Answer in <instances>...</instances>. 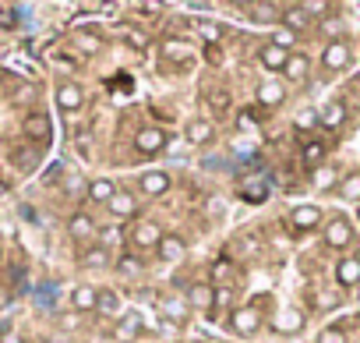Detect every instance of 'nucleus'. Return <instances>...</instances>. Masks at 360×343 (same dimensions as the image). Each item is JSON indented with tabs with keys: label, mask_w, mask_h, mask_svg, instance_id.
Listing matches in <instances>:
<instances>
[{
	"label": "nucleus",
	"mask_w": 360,
	"mask_h": 343,
	"mask_svg": "<svg viewBox=\"0 0 360 343\" xmlns=\"http://www.w3.org/2000/svg\"><path fill=\"white\" fill-rule=\"evenodd\" d=\"M321 234H325V244H328V248H335V251L353 248V227H349V220H346V216H339V213H332V216L325 220Z\"/></svg>",
	"instance_id": "obj_1"
},
{
	"label": "nucleus",
	"mask_w": 360,
	"mask_h": 343,
	"mask_svg": "<svg viewBox=\"0 0 360 343\" xmlns=\"http://www.w3.org/2000/svg\"><path fill=\"white\" fill-rule=\"evenodd\" d=\"M230 329L237 336H255L262 329V308L258 304H240L230 311Z\"/></svg>",
	"instance_id": "obj_2"
},
{
	"label": "nucleus",
	"mask_w": 360,
	"mask_h": 343,
	"mask_svg": "<svg viewBox=\"0 0 360 343\" xmlns=\"http://www.w3.org/2000/svg\"><path fill=\"white\" fill-rule=\"evenodd\" d=\"M169 185H173V177L166 174V170H145V174L138 177V195L141 199H159V195L169 192Z\"/></svg>",
	"instance_id": "obj_3"
},
{
	"label": "nucleus",
	"mask_w": 360,
	"mask_h": 343,
	"mask_svg": "<svg viewBox=\"0 0 360 343\" xmlns=\"http://www.w3.org/2000/svg\"><path fill=\"white\" fill-rule=\"evenodd\" d=\"M159 241H162V230L152 220H134V227L127 230L131 248H159Z\"/></svg>",
	"instance_id": "obj_4"
},
{
	"label": "nucleus",
	"mask_w": 360,
	"mask_h": 343,
	"mask_svg": "<svg viewBox=\"0 0 360 343\" xmlns=\"http://www.w3.org/2000/svg\"><path fill=\"white\" fill-rule=\"evenodd\" d=\"M349 61H353V50H349V43H328V46L321 50V68H325L328 75H335V71L349 68Z\"/></svg>",
	"instance_id": "obj_5"
},
{
	"label": "nucleus",
	"mask_w": 360,
	"mask_h": 343,
	"mask_svg": "<svg viewBox=\"0 0 360 343\" xmlns=\"http://www.w3.org/2000/svg\"><path fill=\"white\" fill-rule=\"evenodd\" d=\"M290 223H293V230L311 234V230L325 227V213H321L318 206H297V209L290 213Z\"/></svg>",
	"instance_id": "obj_6"
},
{
	"label": "nucleus",
	"mask_w": 360,
	"mask_h": 343,
	"mask_svg": "<svg viewBox=\"0 0 360 343\" xmlns=\"http://www.w3.org/2000/svg\"><path fill=\"white\" fill-rule=\"evenodd\" d=\"M279 25H283V29H290L293 36L307 32V29H311V8H300V4L283 8V11H279Z\"/></svg>",
	"instance_id": "obj_7"
},
{
	"label": "nucleus",
	"mask_w": 360,
	"mask_h": 343,
	"mask_svg": "<svg viewBox=\"0 0 360 343\" xmlns=\"http://www.w3.org/2000/svg\"><path fill=\"white\" fill-rule=\"evenodd\" d=\"M162 145H166V131L162 127H141V131H134V149L141 156H155Z\"/></svg>",
	"instance_id": "obj_8"
},
{
	"label": "nucleus",
	"mask_w": 360,
	"mask_h": 343,
	"mask_svg": "<svg viewBox=\"0 0 360 343\" xmlns=\"http://www.w3.org/2000/svg\"><path fill=\"white\" fill-rule=\"evenodd\" d=\"M155 255H159V262H180V258L188 255V241L180 237V234H162Z\"/></svg>",
	"instance_id": "obj_9"
},
{
	"label": "nucleus",
	"mask_w": 360,
	"mask_h": 343,
	"mask_svg": "<svg viewBox=\"0 0 360 343\" xmlns=\"http://www.w3.org/2000/svg\"><path fill=\"white\" fill-rule=\"evenodd\" d=\"M106 209H110V216H113V220H134V216H138V195L120 188Z\"/></svg>",
	"instance_id": "obj_10"
},
{
	"label": "nucleus",
	"mask_w": 360,
	"mask_h": 343,
	"mask_svg": "<svg viewBox=\"0 0 360 343\" xmlns=\"http://www.w3.org/2000/svg\"><path fill=\"white\" fill-rule=\"evenodd\" d=\"M57 106H60L64 113H78V110L85 106V92H82L75 82H60V89H57Z\"/></svg>",
	"instance_id": "obj_11"
},
{
	"label": "nucleus",
	"mask_w": 360,
	"mask_h": 343,
	"mask_svg": "<svg viewBox=\"0 0 360 343\" xmlns=\"http://www.w3.org/2000/svg\"><path fill=\"white\" fill-rule=\"evenodd\" d=\"M188 308H198V311H212L216 304V287L212 283H191L188 287Z\"/></svg>",
	"instance_id": "obj_12"
},
{
	"label": "nucleus",
	"mask_w": 360,
	"mask_h": 343,
	"mask_svg": "<svg viewBox=\"0 0 360 343\" xmlns=\"http://www.w3.org/2000/svg\"><path fill=\"white\" fill-rule=\"evenodd\" d=\"M335 283L339 287H360V258L356 255H346V258H339L335 262Z\"/></svg>",
	"instance_id": "obj_13"
},
{
	"label": "nucleus",
	"mask_w": 360,
	"mask_h": 343,
	"mask_svg": "<svg viewBox=\"0 0 360 343\" xmlns=\"http://www.w3.org/2000/svg\"><path fill=\"white\" fill-rule=\"evenodd\" d=\"M68 234H71V241L85 244V241L96 237V220H92L89 213H75V216L68 220Z\"/></svg>",
	"instance_id": "obj_14"
},
{
	"label": "nucleus",
	"mask_w": 360,
	"mask_h": 343,
	"mask_svg": "<svg viewBox=\"0 0 360 343\" xmlns=\"http://www.w3.org/2000/svg\"><path fill=\"white\" fill-rule=\"evenodd\" d=\"M258 103H262V106H283V103H286V85H283L279 78H265V82L258 85Z\"/></svg>",
	"instance_id": "obj_15"
},
{
	"label": "nucleus",
	"mask_w": 360,
	"mask_h": 343,
	"mask_svg": "<svg viewBox=\"0 0 360 343\" xmlns=\"http://www.w3.org/2000/svg\"><path fill=\"white\" fill-rule=\"evenodd\" d=\"M290 57H293V50H286V46H276V43H265V46H262V54H258V61H262L269 71H283Z\"/></svg>",
	"instance_id": "obj_16"
},
{
	"label": "nucleus",
	"mask_w": 360,
	"mask_h": 343,
	"mask_svg": "<svg viewBox=\"0 0 360 343\" xmlns=\"http://www.w3.org/2000/svg\"><path fill=\"white\" fill-rule=\"evenodd\" d=\"M318 117H321V124H325V127H332V131H335V127H342V124H346L349 110H346V103H342V99H328V103L318 110Z\"/></svg>",
	"instance_id": "obj_17"
},
{
	"label": "nucleus",
	"mask_w": 360,
	"mask_h": 343,
	"mask_svg": "<svg viewBox=\"0 0 360 343\" xmlns=\"http://www.w3.org/2000/svg\"><path fill=\"white\" fill-rule=\"evenodd\" d=\"M96 304H99V290H96V287L82 283V287H75V290H71V308H75L78 315L96 311Z\"/></svg>",
	"instance_id": "obj_18"
},
{
	"label": "nucleus",
	"mask_w": 360,
	"mask_h": 343,
	"mask_svg": "<svg viewBox=\"0 0 360 343\" xmlns=\"http://www.w3.org/2000/svg\"><path fill=\"white\" fill-rule=\"evenodd\" d=\"M155 304H159V311H162L166 322H184V318L191 315V308H188L184 297H159Z\"/></svg>",
	"instance_id": "obj_19"
},
{
	"label": "nucleus",
	"mask_w": 360,
	"mask_h": 343,
	"mask_svg": "<svg viewBox=\"0 0 360 343\" xmlns=\"http://www.w3.org/2000/svg\"><path fill=\"white\" fill-rule=\"evenodd\" d=\"M117 192H120V188H117L110 177H96V181L89 185V202H96V206H110Z\"/></svg>",
	"instance_id": "obj_20"
},
{
	"label": "nucleus",
	"mask_w": 360,
	"mask_h": 343,
	"mask_svg": "<svg viewBox=\"0 0 360 343\" xmlns=\"http://www.w3.org/2000/svg\"><path fill=\"white\" fill-rule=\"evenodd\" d=\"M304 322H307V318H304V311H300V308H286V311H279V315H276V329H279V332H286V336L300 332V329H304Z\"/></svg>",
	"instance_id": "obj_21"
},
{
	"label": "nucleus",
	"mask_w": 360,
	"mask_h": 343,
	"mask_svg": "<svg viewBox=\"0 0 360 343\" xmlns=\"http://www.w3.org/2000/svg\"><path fill=\"white\" fill-rule=\"evenodd\" d=\"M113 336L120 339V343H131V339H138L141 336V315H134V311H127L120 322H117V329H113Z\"/></svg>",
	"instance_id": "obj_22"
},
{
	"label": "nucleus",
	"mask_w": 360,
	"mask_h": 343,
	"mask_svg": "<svg viewBox=\"0 0 360 343\" xmlns=\"http://www.w3.org/2000/svg\"><path fill=\"white\" fill-rule=\"evenodd\" d=\"M335 192H339L342 202H360V170H349V174H342L339 185H335Z\"/></svg>",
	"instance_id": "obj_23"
},
{
	"label": "nucleus",
	"mask_w": 360,
	"mask_h": 343,
	"mask_svg": "<svg viewBox=\"0 0 360 343\" xmlns=\"http://www.w3.org/2000/svg\"><path fill=\"white\" fill-rule=\"evenodd\" d=\"M22 131H25L32 142H46V138H50V117H43V113H29L25 124H22Z\"/></svg>",
	"instance_id": "obj_24"
},
{
	"label": "nucleus",
	"mask_w": 360,
	"mask_h": 343,
	"mask_svg": "<svg viewBox=\"0 0 360 343\" xmlns=\"http://www.w3.org/2000/svg\"><path fill=\"white\" fill-rule=\"evenodd\" d=\"M216 138V124L212 120H191L188 124V142L191 145H209Z\"/></svg>",
	"instance_id": "obj_25"
},
{
	"label": "nucleus",
	"mask_w": 360,
	"mask_h": 343,
	"mask_svg": "<svg viewBox=\"0 0 360 343\" xmlns=\"http://www.w3.org/2000/svg\"><path fill=\"white\" fill-rule=\"evenodd\" d=\"M325 156H328V149H325V142H318V138H311V142H304L300 145V159H304V166H321L325 163Z\"/></svg>",
	"instance_id": "obj_26"
},
{
	"label": "nucleus",
	"mask_w": 360,
	"mask_h": 343,
	"mask_svg": "<svg viewBox=\"0 0 360 343\" xmlns=\"http://www.w3.org/2000/svg\"><path fill=\"white\" fill-rule=\"evenodd\" d=\"M82 266L89 269H106L110 266V244H89L82 251Z\"/></svg>",
	"instance_id": "obj_27"
},
{
	"label": "nucleus",
	"mask_w": 360,
	"mask_h": 343,
	"mask_svg": "<svg viewBox=\"0 0 360 343\" xmlns=\"http://www.w3.org/2000/svg\"><path fill=\"white\" fill-rule=\"evenodd\" d=\"M162 61H173V64L191 61V43H188V39H169V43H162Z\"/></svg>",
	"instance_id": "obj_28"
},
{
	"label": "nucleus",
	"mask_w": 360,
	"mask_h": 343,
	"mask_svg": "<svg viewBox=\"0 0 360 343\" xmlns=\"http://www.w3.org/2000/svg\"><path fill=\"white\" fill-rule=\"evenodd\" d=\"M283 75H286V78H293V82H304V78L311 75V61H307V54H293V57L286 61Z\"/></svg>",
	"instance_id": "obj_29"
},
{
	"label": "nucleus",
	"mask_w": 360,
	"mask_h": 343,
	"mask_svg": "<svg viewBox=\"0 0 360 343\" xmlns=\"http://www.w3.org/2000/svg\"><path fill=\"white\" fill-rule=\"evenodd\" d=\"M248 15H251V22H258V25H276V22H279L276 4H248Z\"/></svg>",
	"instance_id": "obj_30"
},
{
	"label": "nucleus",
	"mask_w": 360,
	"mask_h": 343,
	"mask_svg": "<svg viewBox=\"0 0 360 343\" xmlns=\"http://www.w3.org/2000/svg\"><path fill=\"white\" fill-rule=\"evenodd\" d=\"M75 46H78L82 54H99V50H103V36H99V32H78V36H75Z\"/></svg>",
	"instance_id": "obj_31"
},
{
	"label": "nucleus",
	"mask_w": 360,
	"mask_h": 343,
	"mask_svg": "<svg viewBox=\"0 0 360 343\" xmlns=\"http://www.w3.org/2000/svg\"><path fill=\"white\" fill-rule=\"evenodd\" d=\"M321 32L328 36V43H346V25L339 18H325L321 22Z\"/></svg>",
	"instance_id": "obj_32"
},
{
	"label": "nucleus",
	"mask_w": 360,
	"mask_h": 343,
	"mask_svg": "<svg viewBox=\"0 0 360 343\" xmlns=\"http://www.w3.org/2000/svg\"><path fill=\"white\" fill-rule=\"evenodd\" d=\"M318 124H321V117H318L314 106H304V110L297 113V127H300V131H318Z\"/></svg>",
	"instance_id": "obj_33"
},
{
	"label": "nucleus",
	"mask_w": 360,
	"mask_h": 343,
	"mask_svg": "<svg viewBox=\"0 0 360 343\" xmlns=\"http://www.w3.org/2000/svg\"><path fill=\"white\" fill-rule=\"evenodd\" d=\"M145 269V262L138 258V255H124V258H117V273L120 276H138Z\"/></svg>",
	"instance_id": "obj_34"
},
{
	"label": "nucleus",
	"mask_w": 360,
	"mask_h": 343,
	"mask_svg": "<svg viewBox=\"0 0 360 343\" xmlns=\"http://www.w3.org/2000/svg\"><path fill=\"white\" fill-rule=\"evenodd\" d=\"M117 308H120V297H117L113 290H99V304H96V311H99V315H117Z\"/></svg>",
	"instance_id": "obj_35"
},
{
	"label": "nucleus",
	"mask_w": 360,
	"mask_h": 343,
	"mask_svg": "<svg viewBox=\"0 0 360 343\" xmlns=\"http://www.w3.org/2000/svg\"><path fill=\"white\" fill-rule=\"evenodd\" d=\"M314 343H346V332L342 329H335V325H328V329H321L318 332V339Z\"/></svg>",
	"instance_id": "obj_36"
},
{
	"label": "nucleus",
	"mask_w": 360,
	"mask_h": 343,
	"mask_svg": "<svg viewBox=\"0 0 360 343\" xmlns=\"http://www.w3.org/2000/svg\"><path fill=\"white\" fill-rule=\"evenodd\" d=\"M311 181H314V188H328V185L335 181V174H332V170H328V166H318ZM335 185H339V181H335Z\"/></svg>",
	"instance_id": "obj_37"
},
{
	"label": "nucleus",
	"mask_w": 360,
	"mask_h": 343,
	"mask_svg": "<svg viewBox=\"0 0 360 343\" xmlns=\"http://www.w3.org/2000/svg\"><path fill=\"white\" fill-rule=\"evenodd\" d=\"M272 43H276V46H286V50H293L297 36H293L290 29H283V25H279V29H276V39H272Z\"/></svg>",
	"instance_id": "obj_38"
},
{
	"label": "nucleus",
	"mask_w": 360,
	"mask_h": 343,
	"mask_svg": "<svg viewBox=\"0 0 360 343\" xmlns=\"http://www.w3.org/2000/svg\"><path fill=\"white\" fill-rule=\"evenodd\" d=\"M15 166H18V170H32V166H36V152H29V149L22 152V149H18V152H15Z\"/></svg>",
	"instance_id": "obj_39"
},
{
	"label": "nucleus",
	"mask_w": 360,
	"mask_h": 343,
	"mask_svg": "<svg viewBox=\"0 0 360 343\" xmlns=\"http://www.w3.org/2000/svg\"><path fill=\"white\" fill-rule=\"evenodd\" d=\"M237 127H240V131H248V135H251V131H258L255 113H248V110H244V113H237Z\"/></svg>",
	"instance_id": "obj_40"
},
{
	"label": "nucleus",
	"mask_w": 360,
	"mask_h": 343,
	"mask_svg": "<svg viewBox=\"0 0 360 343\" xmlns=\"http://www.w3.org/2000/svg\"><path fill=\"white\" fill-rule=\"evenodd\" d=\"M339 301H335V294H328V290H314V308H335Z\"/></svg>",
	"instance_id": "obj_41"
},
{
	"label": "nucleus",
	"mask_w": 360,
	"mask_h": 343,
	"mask_svg": "<svg viewBox=\"0 0 360 343\" xmlns=\"http://www.w3.org/2000/svg\"><path fill=\"white\" fill-rule=\"evenodd\" d=\"M205 213H209V216H212V220H219V216H223V213H226V206H223V199H216V195H212V199H209V202H205Z\"/></svg>",
	"instance_id": "obj_42"
},
{
	"label": "nucleus",
	"mask_w": 360,
	"mask_h": 343,
	"mask_svg": "<svg viewBox=\"0 0 360 343\" xmlns=\"http://www.w3.org/2000/svg\"><path fill=\"white\" fill-rule=\"evenodd\" d=\"M127 43H131L134 50H145V46H148V36L138 32V29H131V32H127Z\"/></svg>",
	"instance_id": "obj_43"
},
{
	"label": "nucleus",
	"mask_w": 360,
	"mask_h": 343,
	"mask_svg": "<svg viewBox=\"0 0 360 343\" xmlns=\"http://www.w3.org/2000/svg\"><path fill=\"white\" fill-rule=\"evenodd\" d=\"M265 195H269V192H265V185H262V181H255V185H251V192H244V199H251V202H262Z\"/></svg>",
	"instance_id": "obj_44"
},
{
	"label": "nucleus",
	"mask_w": 360,
	"mask_h": 343,
	"mask_svg": "<svg viewBox=\"0 0 360 343\" xmlns=\"http://www.w3.org/2000/svg\"><path fill=\"white\" fill-rule=\"evenodd\" d=\"M230 301H233V287H226V283L216 287V304H230Z\"/></svg>",
	"instance_id": "obj_45"
},
{
	"label": "nucleus",
	"mask_w": 360,
	"mask_h": 343,
	"mask_svg": "<svg viewBox=\"0 0 360 343\" xmlns=\"http://www.w3.org/2000/svg\"><path fill=\"white\" fill-rule=\"evenodd\" d=\"M0 343H25V339H22V332H15V329H8L4 336H0Z\"/></svg>",
	"instance_id": "obj_46"
},
{
	"label": "nucleus",
	"mask_w": 360,
	"mask_h": 343,
	"mask_svg": "<svg viewBox=\"0 0 360 343\" xmlns=\"http://www.w3.org/2000/svg\"><path fill=\"white\" fill-rule=\"evenodd\" d=\"M226 273H230V266H226V262H219V266H216V280H226Z\"/></svg>",
	"instance_id": "obj_47"
},
{
	"label": "nucleus",
	"mask_w": 360,
	"mask_h": 343,
	"mask_svg": "<svg viewBox=\"0 0 360 343\" xmlns=\"http://www.w3.org/2000/svg\"><path fill=\"white\" fill-rule=\"evenodd\" d=\"M349 11H353V15H360V4H349Z\"/></svg>",
	"instance_id": "obj_48"
},
{
	"label": "nucleus",
	"mask_w": 360,
	"mask_h": 343,
	"mask_svg": "<svg viewBox=\"0 0 360 343\" xmlns=\"http://www.w3.org/2000/svg\"><path fill=\"white\" fill-rule=\"evenodd\" d=\"M4 192H8V185H4V181H0V195H4Z\"/></svg>",
	"instance_id": "obj_49"
}]
</instances>
